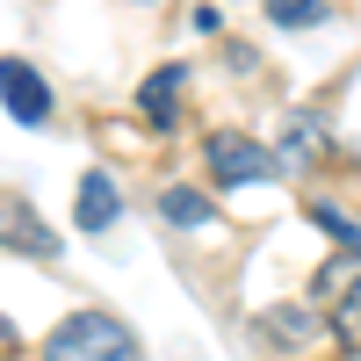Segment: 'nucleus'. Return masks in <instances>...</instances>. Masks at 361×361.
<instances>
[{
  "mask_svg": "<svg viewBox=\"0 0 361 361\" xmlns=\"http://www.w3.org/2000/svg\"><path fill=\"white\" fill-rule=\"evenodd\" d=\"M267 15H275L282 29H311L325 15V0H267Z\"/></svg>",
  "mask_w": 361,
  "mask_h": 361,
  "instance_id": "6e6552de",
  "label": "nucleus"
},
{
  "mask_svg": "<svg viewBox=\"0 0 361 361\" xmlns=\"http://www.w3.org/2000/svg\"><path fill=\"white\" fill-rule=\"evenodd\" d=\"M0 87H8V116H15V123H44V116H51V87L29 73L22 58L0 66Z\"/></svg>",
  "mask_w": 361,
  "mask_h": 361,
  "instance_id": "7ed1b4c3",
  "label": "nucleus"
},
{
  "mask_svg": "<svg viewBox=\"0 0 361 361\" xmlns=\"http://www.w3.org/2000/svg\"><path fill=\"white\" fill-rule=\"evenodd\" d=\"M73 217H80V231H109L116 217H123V195H116V180H109V173H87V180H80Z\"/></svg>",
  "mask_w": 361,
  "mask_h": 361,
  "instance_id": "20e7f679",
  "label": "nucleus"
},
{
  "mask_svg": "<svg viewBox=\"0 0 361 361\" xmlns=\"http://www.w3.org/2000/svg\"><path fill=\"white\" fill-rule=\"evenodd\" d=\"M325 318H333V340L347 354H361V289H347L340 304H325Z\"/></svg>",
  "mask_w": 361,
  "mask_h": 361,
  "instance_id": "0eeeda50",
  "label": "nucleus"
},
{
  "mask_svg": "<svg viewBox=\"0 0 361 361\" xmlns=\"http://www.w3.org/2000/svg\"><path fill=\"white\" fill-rule=\"evenodd\" d=\"M180 87H188V66H159L152 80H145V94H137V109L152 116L159 130H173V102H180Z\"/></svg>",
  "mask_w": 361,
  "mask_h": 361,
  "instance_id": "39448f33",
  "label": "nucleus"
},
{
  "mask_svg": "<svg viewBox=\"0 0 361 361\" xmlns=\"http://www.w3.org/2000/svg\"><path fill=\"white\" fill-rule=\"evenodd\" d=\"M202 159L217 180H231V188H253V180H275V152L253 137H238V130H209L202 137Z\"/></svg>",
  "mask_w": 361,
  "mask_h": 361,
  "instance_id": "f03ea898",
  "label": "nucleus"
},
{
  "mask_svg": "<svg viewBox=\"0 0 361 361\" xmlns=\"http://www.w3.org/2000/svg\"><path fill=\"white\" fill-rule=\"evenodd\" d=\"M311 217H318L325 231H333V238H340V246H361V231H354V224L340 217V209H333V202H311Z\"/></svg>",
  "mask_w": 361,
  "mask_h": 361,
  "instance_id": "9d476101",
  "label": "nucleus"
},
{
  "mask_svg": "<svg viewBox=\"0 0 361 361\" xmlns=\"http://www.w3.org/2000/svg\"><path fill=\"white\" fill-rule=\"evenodd\" d=\"M166 217H173V224H209V202H202L195 188H166Z\"/></svg>",
  "mask_w": 361,
  "mask_h": 361,
  "instance_id": "1a4fd4ad",
  "label": "nucleus"
},
{
  "mask_svg": "<svg viewBox=\"0 0 361 361\" xmlns=\"http://www.w3.org/2000/svg\"><path fill=\"white\" fill-rule=\"evenodd\" d=\"M8 231H15V238H8L15 253H37V260H51V253H58V238H51L37 217H22V202H15V195H8Z\"/></svg>",
  "mask_w": 361,
  "mask_h": 361,
  "instance_id": "423d86ee",
  "label": "nucleus"
},
{
  "mask_svg": "<svg viewBox=\"0 0 361 361\" xmlns=\"http://www.w3.org/2000/svg\"><path fill=\"white\" fill-rule=\"evenodd\" d=\"M37 361H137V333L123 318H109V311H73L37 347Z\"/></svg>",
  "mask_w": 361,
  "mask_h": 361,
  "instance_id": "f257e3e1",
  "label": "nucleus"
}]
</instances>
